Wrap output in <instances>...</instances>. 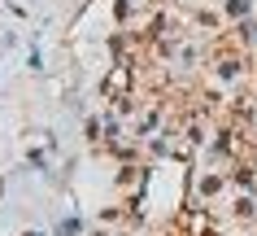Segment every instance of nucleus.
<instances>
[{
  "mask_svg": "<svg viewBox=\"0 0 257 236\" xmlns=\"http://www.w3.org/2000/svg\"><path fill=\"white\" fill-rule=\"evenodd\" d=\"M57 232H61V236H79V219H61Z\"/></svg>",
  "mask_w": 257,
  "mask_h": 236,
  "instance_id": "nucleus-1",
  "label": "nucleus"
},
{
  "mask_svg": "<svg viewBox=\"0 0 257 236\" xmlns=\"http://www.w3.org/2000/svg\"><path fill=\"white\" fill-rule=\"evenodd\" d=\"M27 236H40V232H27Z\"/></svg>",
  "mask_w": 257,
  "mask_h": 236,
  "instance_id": "nucleus-2",
  "label": "nucleus"
}]
</instances>
